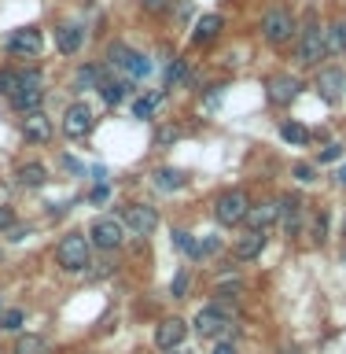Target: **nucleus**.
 <instances>
[{"instance_id": "nucleus-24", "label": "nucleus", "mask_w": 346, "mask_h": 354, "mask_svg": "<svg viewBox=\"0 0 346 354\" xmlns=\"http://www.w3.org/2000/svg\"><path fill=\"white\" fill-rule=\"evenodd\" d=\"M99 82H104V74H99L96 63H81L70 77V88L74 93H88V88H99Z\"/></svg>"}, {"instance_id": "nucleus-19", "label": "nucleus", "mask_w": 346, "mask_h": 354, "mask_svg": "<svg viewBox=\"0 0 346 354\" xmlns=\"http://www.w3.org/2000/svg\"><path fill=\"white\" fill-rule=\"evenodd\" d=\"M85 44V30L77 26V22H63L59 30H55V52L59 55H77Z\"/></svg>"}, {"instance_id": "nucleus-30", "label": "nucleus", "mask_w": 346, "mask_h": 354, "mask_svg": "<svg viewBox=\"0 0 346 354\" xmlns=\"http://www.w3.org/2000/svg\"><path fill=\"white\" fill-rule=\"evenodd\" d=\"M129 55H133V48L129 44H122V41H115V44H107V63L115 66V71L122 74L126 71V63H129Z\"/></svg>"}, {"instance_id": "nucleus-21", "label": "nucleus", "mask_w": 346, "mask_h": 354, "mask_svg": "<svg viewBox=\"0 0 346 354\" xmlns=\"http://www.w3.org/2000/svg\"><path fill=\"white\" fill-rule=\"evenodd\" d=\"M15 181L19 188H44L48 185V166L37 162V159H30V162H19V170H15Z\"/></svg>"}, {"instance_id": "nucleus-4", "label": "nucleus", "mask_w": 346, "mask_h": 354, "mask_svg": "<svg viewBox=\"0 0 346 354\" xmlns=\"http://www.w3.org/2000/svg\"><path fill=\"white\" fill-rule=\"evenodd\" d=\"M247 210H251V196L243 192V188H225V192H218L210 199V214H214V221L225 229L243 225V221H247Z\"/></svg>"}, {"instance_id": "nucleus-17", "label": "nucleus", "mask_w": 346, "mask_h": 354, "mask_svg": "<svg viewBox=\"0 0 346 354\" xmlns=\"http://www.w3.org/2000/svg\"><path fill=\"white\" fill-rule=\"evenodd\" d=\"M265 248H269V232L247 229V232H240V236H236V243H232V254H236L240 262H254V259H262Z\"/></svg>"}, {"instance_id": "nucleus-20", "label": "nucleus", "mask_w": 346, "mask_h": 354, "mask_svg": "<svg viewBox=\"0 0 346 354\" xmlns=\"http://www.w3.org/2000/svg\"><path fill=\"white\" fill-rule=\"evenodd\" d=\"M96 93L104 96L107 107H118V104H126V96L133 93V82H129V77H122V74H118V77H104Z\"/></svg>"}, {"instance_id": "nucleus-44", "label": "nucleus", "mask_w": 346, "mask_h": 354, "mask_svg": "<svg viewBox=\"0 0 346 354\" xmlns=\"http://www.w3.org/2000/svg\"><path fill=\"white\" fill-rule=\"evenodd\" d=\"M280 354H298V351H295V347H284V351H280Z\"/></svg>"}, {"instance_id": "nucleus-3", "label": "nucleus", "mask_w": 346, "mask_h": 354, "mask_svg": "<svg viewBox=\"0 0 346 354\" xmlns=\"http://www.w3.org/2000/svg\"><path fill=\"white\" fill-rule=\"evenodd\" d=\"M55 266L63 273H88V266H93V243H88L85 232H66L55 243Z\"/></svg>"}, {"instance_id": "nucleus-12", "label": "nucleus", "mask_w": 346, "mask_h": 354, "mask_svg": "<svg viewBox=\"0 0 346 354\" xmlns=\"http://www.w3.org/2000/svg\"><path fill=\"white\" fill-rule=\"evenodd\" d=\"M314 93L325 100V104H339V100L346 96V71L343 66H317Z\"/></svg>"}, {"instance_id": "nucleus-31", "label": "nucleus", "mask_w": 346, "mask_h": 354, "mask_svg": "<svg viewBox=\"0 0 346 354\" xmlns=\"http://www.w3.org/2000/svg\"><path fill=\"white\" fill-rule=\"evenodd\" d=\"M184 82H188V63H184V59H177V55H173V59L166 63V85H170V88H177V85H184Z\"/></svg>"}, {"instance_id": "nucleus-47", "label": "nucleus", "mask_w": 346, "mask_h": 354, "mask_svg": "<svg viewBox=\"0 0 346 354\" xmlns=\"http://www.w3.org/2000/svg\"><path fill=\"white\" fill-rule=\"evenodd\" d=\"M343 232H346V221H343Z\"/></svg>"}, {"instance_id": "nucleus-16", "label": "nucleus", "mask_w": 346, "mask_h": 354, "mask_svg": "<svg viewBox=\"0 0 346 354\" xmlns=\"http://www.w3.org/2000/svg\"><path fill=\"white\" fill-rule=\"evenodd\" d=\"M221 30H225V15H218V11H203V15L195 19V26H192V44H195V48H206V44H214L221 37Z\"/></svg>"}, {"instance_id": "nucleus-40", "label": "nucleus", "mask_w": 346, "mask_h": 354, "mask_svg": "<svg viewBox=\"0 0 346 354\" xmlns=\"http://www.w3.org/2000/svg\"><path fill=\"white\" fill-rule=\"evenodd\" d=\"M177 137H181V129H177V126H162L159 133H155V144L162 148V144H170V140H177Z\"/></svg>"}, {"instance_id": "nucleus-5", "label": "nucleus", "mask_w": 346, "mask_h": 354, "mask_svg": "<svg viewBox=\"0 0 346 354\" xmlns=\"http://www.w3.org/2000/svg\"><path fill=\"white\" fill-rule=\"evenodd\" d=\"M11 107L19 111V115H30V111H41V104H44V77H41V71H22V77H19V88H15V96L8 100Z\"/></svg>"}, {"instance_id": "nucleus-29", "label": "nucleus", "mask_w": 346, "mask_h": 354, "mask_svg": "<svg viewBox=\"0 0 346 354\" xmlns=\"http://www.w3.org/2000/svg\"><path fill=\"white\" fill-rule=\"evenodd\" d=\"M328 225H331V214L320 207L317 214H314V221H309V240H314V243H325V240H328Z\"/></svg>"}, {"instance_id": "nucleus-23", "label": "nucleus", "mask_w": 346, "mask_h": 354, "mask_svg": "<svg viewBox=\"0 0 346 354\" xmlns=\"http://www.w3.org/2000/svg\"><path fill=\"white\" fill-rule=\"evenodd\" d=\"M325 44H328V55H346V15L331 19L325 26Z\"/></svg>"}, {"instance_id": "nucleus-8", "label": "nucleus", "mask_w": 346, "mask_h": 354, "mask_svg": "<svg viewBox=\"0 0 346 354\" xmlns=\"http://www.w3.org/2000/svg\"><path fill=\"white\" fill-rule=\"evenodd\" d=\"M63 137H70V140H85V137H93V129H96V111L85 104V100H74L70 107L63 111Z\"/></svg>"}, {"instance_id": "nucleus-11", "label": "nucleus", "mask_w": 346, "mask_h": 354, "mask_svg": "<svg viewBox=\"0 0 346 354\" xmlns=\"http://www.w3.org/2000/svg\"><path fill=\"white\" fill-rule=\"evenodd\" d=\"M195 332L203 339H221L225 332H232V317H229V310L221 306V303H210L203 306L195 314Z\"/></svg>"}, {"instance_id": "nucleus-42", "label": "nucleus", "mask_w": 346, "mask_h": 354, "mask_svg": "<svg viewBox=\"0 0 346 354\" xmlns=\"http://www.w3.org/2000/svg\"><path fill=\"white\" fill-rule=\"evenodd\" d=\"M210 354H240V351H236V343H229V339H221V343H218V347H214V351H210Z\"/></svg>"}, {"instance_id": "nucleus-38", "label": "nucleus", "mask_w": 346, "mask_h": 354, "mask_svg": "<svg viewBox=\"0 0 346 354\" xmlns=\"http://www.w3.org/2000/svg\"><path fill=\"white\" fill-rule=\"evenodd\" d=\"M107 199H110V185H107V181L93 185V192H88V203H107Z\"/></svg>"}, {"instance_id": "nucleus-43", "label": "nucleus", "mask_w": 346, "mask_h": 354, "mask_svg": "<svg viewBox=\"0 0 346 354\" xmlns=\"http://www.w3.org/2000/svg\"><path fill=\"white\" fill-rule=\"evenodd\" d=\"M336 181H339V185L346 188V166H339V174H336Z\"/></svg>"}, {"instance_id": "nucleus-9", "label": "nucleus", "mask_w": 346, "mask_h": 354, "mask_svg": "<svg viewBox=\"0 0 346 354\" xmlns=\"http://www.w3.org/2000/svg\"><path fill=\"white\" fill-rule=\"evenodd\" d=\"M298 93H302V77H295L291 71L265 77V100H269L273 107H291L298 100Z\"/></svg>"}, {"instance_id": "nucleus-45", "label": "nucleus", "mask_w": 346, "mask_h": 354, "mask_svg": "<svg viewBox=\"0 0 346 354\" xmlns=\"http://www.w3.org/2000/svg\"><path fill=\"white\" fill-rule=\"evenodd\" d=\"M343 266H346V243H343Z\"/></svg>"}, {"instance_id": "nucleus-22", "label": "nucleus", "mask_w": 346, "mask_h": 354, "mask_svg": "<svg viewBox=\"0 0 346 354\" xmlns=\"http://www.w3.org/2000/svg\"><path fill=\"white\" fill-rule=\"evenodd\" d=\"M151 181L159 192H181L188 185V177H184V170H177V166H159V170L151 174Z\"/></svg>"}, {"instance_id": "nucleus-34", "label": "nucleus", "mask_w": 346, "mask_h": 354, "mask_svg": "<svg viewBox=\"0 0 346 354\" xmlns=\"http://www.w3.org/2000/svg\"><path fill=\"white\" fill-rule=\"evenodd\" d=\"M291 177H295L298 185H314L317 181V166L314 162H295L291 166Z\"/></svg>"}, {"instance_id": "nucleus-28", "label": "nucleus", "mask_w": 346, "mask_h": 354, "mask_svg": "<svg viewBox=\"0 0 346 354\" xmlns=\"http://www.w3.org/2000/svg\"><path fill=\"white\" fill-rule=\"evenodd\" d=\"M162 104V93H144L133 100V118H155V111Z\"/></svg>"}, {"instance_id": "nucleus-15", "label": "nucleus", "mask_w": 346, "mask_h": 354, "mask_svg": "<svg viewBox=\"0 0 346 354\" xmlns=\"http://www.w3.org/2000/svg\"><path fill=\"white\" fill-rule=\"evenodd\" d=\"M188 336V321L181 317H162L159 325H155V347L159 351H177Z\"/></svg>"}, {"instance_id": "nucleus-36", "label": "nucleus", "mask_w": 346, "mask_h": 354, "mask_svg": "<svg viewBox=\"0 0 346 354\" xmlns=\"http://www.w3.org/2000/svg\"><path fill=\"white\" fill-rule=\"evenodd\" d=\"M184 292H188V270H181V273L170 281V295H173V299H184Z\"/></svg>"}, {"instance_id": "nucleus-35", "label": "nucleus", "mask_w": 346, "mask_h": 354, "mask_svg": "<svg viewBox=\"0 0 346 354\" xmlns=\"http://www.w3.org/2000/svg\"><path fill=\"white\" fill-rule=\"evenodd\" d=\"M339 155H343V144H339V140H328L325 148H320V155H317V162H336Z\"/></svg>"}, {"instance_id": "nucleus-46", "label": "nucleus", "mask_w": 346, "mask_h": 354, "mask_svg": "<svg viewBox=\"0 0 346 354\" xmlns=\"http://www.w3.org/2000/svg\"><path fill=\"white\" fill-rule=\"evenodd\" d=\"M166 354H184V351H166Z\"/></svg>"}, {"instance_id": "nucleus-32", "label": "nucleus", "mask_w": 346, "mask_h": 354, "mask_svg": "<svg viewBox=\"0 0 346 354\" xmlns=\"http://www.w3.org/2000/svg\"><path fill=\"white\" fill-rule=\"evenodd\" d=\"M19 77H22V71H11V66H4V71H0V96H4V100L15 96Z\"/></svg>"}, {"instance_id": "nucleus-18", "label": "nucleus", "mask_w": 346, "mask_h": 354, "mask_svg": "<svg viewBox=\"0 0 346 354\" xmlns=\"http://www.w3.org/2000/svg\"><path fill=\"white\" fill-rule=\"evenodd\" d=\"M22 137H26L30 144H48L52 140V118L44 115V111L22 115Z\"/></svg>"}, {"instance_id": "nucleus-27", "label": "nucleus", "mask_w": 346, "mask_h": 354, "mask_svg": "<svg viewBox=\"0 0 346 354\" xmlns=\"http://www.w3.org/2000/svg\"><path fill=\"white\" fill-rule=\"evenodd\" d=\"M151 74V59L144 52H137L133 48V55H129V63H126V71H122V77H129V82H140V77H148Z\"/></svg>"}, {"instance_id": "nucleus-1", "label": "nucleus", "mask_w": 346, "mask_h": 354, "mask_svg": "<svg viewBox=\"0 0 346 354\" xmlns=\"http://www.w3.org/2000/svg\"><path fill=\"white\" fill-rule=\"evenodd\" d=\"M262 41L269 48H287L295 37H298V15L287 4H269L262 15Z\"/></svg>"}, {"instance_id": "nucleus-6", "label": "nucleus", "mask_w": 346, "mask_h": 354, "mask_svg": "<svg viewBox=\"0 0 346 354\" xmlns=\"http://www.w3.org/2000/svg\"><path fill=\"white\" fill-rule=\"evenodd\" d=\"M4 52L11 59H37L44 52V33L41 26H19L4 37Z\"/></svg>"}, {"instance_id": "nucleus-26", "label": "nucleus", "mask_w": 346, "mask_h": 354, "mask_svg": "<svg viewBox=\"0 0 346 354\" xmlns=\"http://www.w3.org/2000/svg\"><path fill=\"white\" fill-rule=\"evenodd\" d=\"M11 354H52V351H48V339H44V336L26 332V336L15 339V351H11Z\"/></svg>"}, {"instance_id": "nucleus-25", "label": "nucleus", "mask_w": 346, "mask_h": 354, "mask_svg": "<svg viewBox=\"0 0 346 354\" xmlns=\"http://www.w3.org/2000/svg\"><path fill=\"white\" fill-rule=\"evenodd\" d=\"M309 137H314V133H309L298 118H284V122H280V140L291 144V148H306Z\"/></svg>"}, {"instance_id": "nucleus-13", "label": "nucleus", "mask_w": 346, "mask_h": 354, "mask_svg": "<svg viewBox=\"0 0 346 354\" xmlns=\"http://www.w3.org/2000/svg\"><path fill=\"white\" fill-rule=\"evenodd\" d=\"M276 203H280V225H284V236L287 240H295L298 232H302V196H295V192H284L280 199H276Z\"/></svg>"}, {"instance_id": "nucleus-33", "label": "nucleus", "mask_w": 346, "mask_h": 354, "mask_svg": "<svg viewBox=\"0 0 346 354\" xmlns=\"http://www.w3.org/2000/svg\"><path fill=\"white\" fill-rule=\"evenodd\" d=\"M22 321H26V310H4V314H0V328L4 332H19L22 328Z\"/></svg>"}, {"instance_id": "nucleus-7", "label": "nucleus", "mask_w": 346, "mask_h": 354, "mask_svg": "<svg viewBox=\"0 0 346 354\" xmlns=\"http://www.w3.org/2000/svg\"><path fill=\"white\" fill-rule=\"evenodd\" d=\"M88 243H93L96 251H118L122 243H126V225H122V218L99 214L93 225H88Z\"/></svg>"}, {"instance_id": "nucleus-2", "label": "nucleus", "mask_w": 346, "mask_h": 354, "mask_svg": "<svg viewBox=\"0 0 346 354\" xmlns=\"http://www.w3.org/2000/svg\"><path fill=\"white\" fill-rule=\"evenodd\" d=\"M295 59L298 66L306 71H317L320 59H328V44H325V26L317 22V15L309 11L306 22L298 26V37H295Z\"/></svg>"}, {"instance_id": "nucleus-39", "label": "nucleus", "mask_w": 346, "mask_h": 354, "mask_svg": "<svg viewBox=\"0 0 346 354\" xmlns=\"http://www.w3.org/2000/svg\"><path fill=\"white\" fill-rule=\"evenodd\" d=\"M8 229H15V207L0 203V232H8Z\"/></svg>"}, {"instance_id": "nucleus-41", "label": "nucleus", "mask_w": 346, "mask_h": 354, "mask_svg": "<svg viewBox=\"0 0 346 354\" xmlns=\"http://www.w3.org/2000/svg\"><path fill=\"white\" fill-rule=\"evenodd\" d=\"M140 8H144V11H151V15H159V11L170 8V0H140Z\"/></svg>"}, {"instance_id": "nucleus-14", "label": "nucleus", "mask_w": 346, "mask_h": 354, "mask_svg": "<svg viewBox=\"0 0 346 354\" xmlns=\"http://www.w3.org/2000/svg\"><path fill=\"white\" fill-rule=\"evenodd\" d=\"M276 221H280V203H276V199H254L243 225H247V229H258V232H269Z\"/></svg>"}, {"instance_id": "nucleus-10", "label": "nucleus", "mask_w": 346, "mask_h": 354, "mask_svg": "<svg viewBox=\"0 0 346 354\" xmlns=\"http://www.w3.org/2000/svg\"><path fill=\"white\" fill-rule=\"evenodd\" d=\"M122 225H126V232H133V236H151V232L159 229V207L126 203L122 207Z\"/></svg>"}, {"instance_id": "nucleus-37", "label": "nucleus", "mask_w": 346, "mask_h": 354, "mask_svg": "<svg viewBox=\"0 0 346 354\" xmlns=\"http://www.w3.org/2000/svg\"><path fill=\"white\" fill-rule=\"evenodd\" d=\"M173 243H177V248H181V251L188 254V251H192V243H195V236H192L188 229H173Z\"/></svg>"}]
</instances>
